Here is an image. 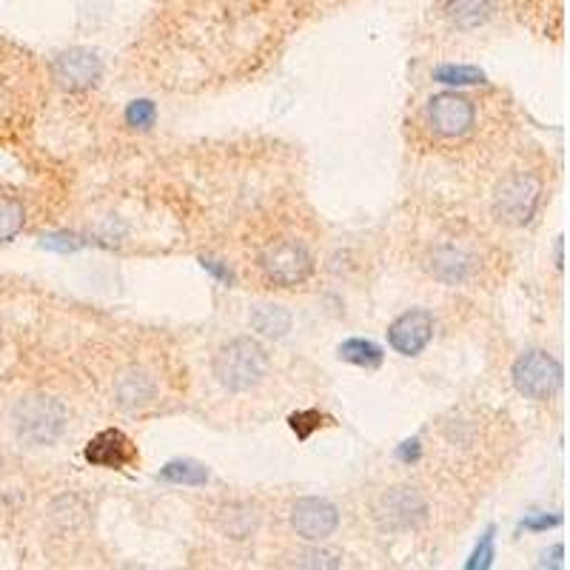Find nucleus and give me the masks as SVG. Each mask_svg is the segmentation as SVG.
<instances>
[{"label": "nucleus", "mask_w": 570, "mask_h": 570, "mask_svg": "<svg viewBox=\"0 0 570 570\" xmlns=\"http://www.w3.org/2000/svg\"><path fill=\"white\" fill-rule=\"evenodd\" d=\"M260 522H263V513L260 508L251 505V502H223L214 513V525L226 539H251V536L260 531Z\"/></svg>", "instance_id": "2eb2a0df"}, {"label": "nucleus", "mask_w": 570, "mask_h": 570, "mask_svg": "<svg viewBox=\"0 0 570 570\" xmlns=\"http://www.w3.org/2000/svg\"><path fill=\"white\" fill-rule=\"evenodd\" d=\"M556 525H562V516H548V513L536 516V513H531V516L522 520V527H527V531H548V527Z\"/></svg>", "instance_id": "393cba45"}, {"label": "nucleus", "mask_w": 570, "mask_h": 570, "mask_svg": "<svg viewBox=\"0 0 570 570\" xmlns=\"http://www.w3.org/2000/svg\"><path fill=\"white\" fill-rule=\"evenodd\" d=\"M431 516L425 493L413 485H391L385 488L374 505H371V520L377 525L379 534L402 536L411 531H420Z\"/></svg>", "instance_id": "7ed1b4c3"}, {"label": "nucleus", "mask_w": 570, "mask_h": 570, "mask_svg": "<svg viewBox=\"0 0 570 570\" xmlns=\"http://www.w3.org/2000/svg\"><path fill=\"white\" fill-rule=\"evenodd\" d=\"M314 548L299 550V554L292 556L294 568H311V570H334L345 565L340 550L331 548H320V542H311Z\"/></svg>", "instance_id": "aec40b11"}, {"label": "nucleus", "mask_w": 570, "mask_h": 570, "mask_svg": "<svg viewBox=\"0 0 570 570\" xmlns=\"http://www.w3.org/2000/svg\"><path fill=\"white\" fill-rule=\"evenodd\" d=\"M26 226V208L18 197H3L0 194V246L12 242Z\"/></svg>", "instance_id": "6ab92c4d"}, {"label": "nucleus", "mask_w": 570, "mask_h": 570, "mask_svg": "<svg viewBox=\"0 0 570 570\" xmlns=\"http://www.w3.org/2000/svg\"><path fill=\"white\" fill-rule=\"evenodd\" d=\"M422 265H425V271L436 283L451 285V288L468 285L479 271L477 254L459 246V242H436V246H431Z\"/></svg>", "instance_id": "9d476101"}, {"label": "nucleus", "mask_w": 570, "mask_h": 570, "mask_svg": "<svg viewBox=\"0 0 570 570\" xmlns=\"http://www.w3.org/2000/svg\"><path fill=\"white\" fill-rule=\"evenodd\" d=\"M340 508L326 497H299L288 508V525L303 542H326L340 531Z\"/></svg>", "instance_id": "6e6552de"}, {"label": "nucleus", "mask_w": 570, "mask_h": 570, "mask_svg": "<svg viewBox=\"0 0 570 570\" xmlns=\"http://www.w3.org/2000/svg\"><path fill=\"white\" fill-rule=\"evenodd\" d=\"M69 428V411L49 394H26L12 408L14 436L29 448H52L64 440Z\"/></svg>", "instance_id": "f03ea898"}, {"label": "nucleus", "mask_w": 570, "mask_h": 570, "mask_svg": "<svg viewBox=\"0 0 570 570\" xmlns=\"http://www.w3.org/2000/svg\"><path fill=\"white\" fill-rule=\"evenodd\" d=\"M52 78L66 94H83L103 78V57L86 46H71L52 60Z\"/></svg>", "instance_id": "1a4fd4ad"}, {"label": "nucleus", "mask_w": 570, "mask_h": 570, "mask_svg": "<svg viewBox=\"0 0 570 570\" xmlns=\"http://www.w3.org/2000/svg\"><path fill=\"white\" fill-rule=\"evenodd\" d=\"M425 123L442 140H459L477 126V106L468 94L440 92L425 103Z\"/></svg>", "instance_id": "0eeeda50"}, {"label": "nucleus", "mask_w": 570, "mask_h": 570, "mask_svg": "<svg viewBox=\"0 0 570 570\" xmlns=\"http://www.w3.org/2000/svg\"><path fill=\"white\" fill-rule=\"evenodd\" d=\"M123 121H126L128 128H140V132H149L151 126L157 123V106L151 103L149 98L132 100L123 112Z\"/></svg>", "instance_id": "5701e85b"}, {"label": "nucleus", "mask_w": 570, "mask_h": 570, "mask_svg": "<svg viewBox=\"0 0 570 570\" xmlns=\"http://www.w3.org/2000/svg\"><path fill=\"white\" fill-rule=\"evenodd\" d=\"M493 562V527H488L479 539L477 550L470 554V562L465 565L468 570H477V568H491Z\"/></svg>", "instance_id": "b1692460"}, {"label": "nucleus", "mask_w": 570, "mask_h": 570, "mask_svg": "<svg viewBox=\"0 0 570 570\" xmlns=\"http://www.w3.org/2000/svg\"><path fill=\"white\" fill-rule=\"evenodd\" d=\"M203 269H206L208 274H214V277L220 280V283H226V285L235 283V274H231V271H228L226 265L217 263V260H206V256H203Z\"/></svg>", "instance_id": "bb28decb"}, {"label": "nucleus", "mask_w": 570, "mask_h": 570, "mask_svg": "<svg viewBox=\"0 0 570 570\" xmlns=\"http://www.w3.org/2000/svg\"><path fill=\"white\" fill-rule=\"evenodd\" d=\"M511 383L516 394L531 402H548L565 383V368L550 351L527 349L511 365Z\"/></svg>", "instance_id": "39448f33"}, {"label": "nucleus", "mask_w": 570, "mask_h": 570, "mask_svg": "<svg viewBox=\"0 0 570 570\" xmlns=\"http://www.w3.org/2000/svg\"><path fill=\"white\" fill-rule=\"evenodd\" d=\"M249 322L256 334L269 337V340H283V337L294 328L292 311H288L285 306H274V303H263V306H256L254 311H251Z\"/></svg>", "instance_id": "dca6fc26"}, {"label": "nucleus", "mask_w": 570, "mask_h": 570, "mask_svg": "<svg viewBox=\"0 0 570 570\" xmlns=\"http://www.w3.org/2000/svg\"><path fill=\"white\" fill-rule=\"evenodd\" d=\"M269 351L254 337H235L223 342L212 360V374L228 394H249L269 377Z\"/></svg>", "instance_id": "f257e3e1"}, {"label": "nucleus", "mask_w": 570, "mask_h": 570, "mask_svg": "<svg viewBox=\"0 0 570 570\" xmlns=\"http://www.w3.org/2000/svg\"><path fill=\"white\" fill-rule=\"evenodd\" d=\"M331 417L322 411H317V408H308V411H297L288 417V428H292L294 434H297V440H311L314 431H320L322 425H331Z\"/></svg>", "instance_id": "4be33fe9"}, {"label": "nucleus", "mask_w": 570, "mask_h": 570, "mask_svg": "<svg viewBox=\"0 0 570 570\" xmlns=\"http://www.w3.org/2000/svg\"><path fill=\"white\" fill-rule=\"evenodd\" d=\"M420 456H422L420 440H406V442H402V445H399V448H397V459H399V463L411 465V463H417Z\"/></svg>", "instance_id": "a878e982"}, {"label": "nucleus", "mask_w": 570, "mask_h": 570, "mask_svg": "<svg viewBox=\"0 0 570 570\" xmlns=\"http://www.w3.org/2000/svg\"><path fill=\"white\" fill-rule=\"evenodd\" d=\"M337 356H340L342 363L356 365V368H365V371L379 368V365H383V360H385L383 349H379L377 342L363 340V337H351V340L340 342Z\"/></svg>", "instance_id": "f3484780"}, {"label": "nucleus", "mask_w": 570, "mask_h": 570, "mask_svg": "<svg viewBox=\"0 0 570 570\" xmlns=\"http://www.w3.org/2000/svg\"><path fill=\"white\" fill-rule=\"evenodd\" d=\"M434 314L428 308H411L388 326V345L399 356H420L434 340Z\"/></svg>", "instance_id": "f8f14e48"}, {"label": "nucleus", "mask_w": 570, "mask_h": 570, "mask_svg": "<svg viewBox=\"0 0 570 570\" xmlns=\"http://www.w3.org/2000/svg\"><path fill=\"white\" fill-rule=\"evenodd\" d=\"M160 482L169 485H185V488H203V485L212 479L208 468L203 463H194V459H171L160 474H157Z\"/></svg>", "instance_id": "a211bd4d"}, {"label": "nucleus", "mask_w": 570, "mask_h": 570, "mask_svg": "<svg viewBox=\"0 0 570 570\" xmlns=\"http://www.w3.org/2000/svg\"><path fill=\"white\" fill-rule=\"evenodd\" d=\"M442 21L456 32H477L497 12V0H436Z\"/></svg>", "instance_id": "4468645a"}, {"label": "nucleus", "mask_w": 570, "mask_h": 570, "mask_svg": "<svg viewBox=\"0 0 570 570\" xmlns=\"http://www.w3.org/2000/svg\"><path fill=\"white\" fill-rule=\"evenodd\" d=\"M83 459L94 468H106V470H126L135 468L140 463V451H137L135 440L121 431V428H106L94 434L92 440L86 442Z\"/></svg>", "instance_id": "9b49d317"}, {"label": "nucleus", "mask_w": 570, "mask_h": 570, "mask_svg": "<svg viewBox=\"0 0 570 570\" xmlns=\"http://www.w3.org/2000/svg\"><path fill=\"white\" fill-rule=\"evenodd\" d=\"M542 194H545V185H542L539 174H534V171H511L493 189V217L502 226L525 228L539 214Z\"/></svg>", "instance_id": "20e7f679"}, {"label": "nucleus", "mask_w": 570, "mask_h": 570, "mask_svg": "<svg viewBox=\"0 0 570 570\" xmlns=\"http://www.w3.org/2000/svg\"><path fill=\"white\" fill-rule=\"evenodd\" d=\"M434 80L445 86H477V83H485V71H479L477 66L445 64V66H436Z\"/></svg>", "instance_id": "412c9836"}, {"label": "nucleus", "mask_w": 570, "mask_h": 570, "mask_svg": "<svg viewBox=\"0 0 570 570\" xmlns=\"http://www.w3.org/2000/svg\"><path fill=\"white\" fill-rule=\"evenodd\" d=\"M112 397L114 406L121 408V411H142V408H149L157 399V379L140 365H128L114 379Z\"/></svg>", "instance_id": "ddd939ff"}, {"label": "nucleus", "mask_w": 570, "mask_h": 570, "mask_svg": "<svg viewBox=\"0 0 570 570\" xmlns=\"http://www.w3.org/2000/svg\"><path fill=\"white\" fill-rule=\"evenodd\" d=\"M260 271L265 283L274 288H297L314 274V254L306 242L292 240V237L274 240L260 251Z\"/></svg>", "instance_id": "423d86ee"}]
</instances>
